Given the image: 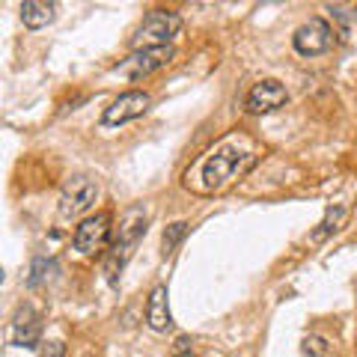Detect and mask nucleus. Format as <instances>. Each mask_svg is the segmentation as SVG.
<instances>
[{
    "label": "nucleus",
    "instance_id": "nucleus-1",
    "mask_svg": "<svg viewBox=\"0 0 357 357\" xmlns=\"http://www.w3.org/2000/svg\"><path fill=\"white\" fill-rule=\"evenodd\" d=\"M256 164L253 152L238 149L236 143H220L215 146L203 161L197 164L199 170V191L203 194H215L220 188H227L229 182H236L238 176H244Z\"/></svg>",
    "mask_w": 357,
    "mask_h": 357
},
{
    "label": "nucleus",
    "instance_id": "nucleus-2",
    "mask_svg": "<svg viewBox=\"0 0 357 357\" xmlns=\"http://www.w3.org/2000/svg\"><path fill=\"white\" fill-rule=\"evenodd\" d=\"M143 236H146V208L131 206L126 215L119 218V229H116V236L105 253V274H107L110 283H116L119 274L126 271V265L134 256V250H137Z\"/></svg>",
    "mask_w": 357,
    "mask_h": 357
},
{
    "label": "nucleus",
    "instance_id": "nucleus-3",
    "mask_svg": "<svg viewBox=\"0 0 357 357\" xmlns=\"http://www.w3.org/2000/svg\"><path fill=\"white\" fill-rule=\"evenodd\" d=\"M182 33V15L173 9H152L143 24L134 33V51L137 48H164Z\"/></svg>",
    "mask_w": 357,
    "mask_h": 357
},
{
    "label": "nucleus",
    "instance_id": "nucleus-4",
    "mask_svg": "<svg viewBox=\"0 0 357 357\" xmlns=\"http://www.w3.org/2000/svg\"><path fill=\"white\" fill-rule=\"evenodd\" d=\"M173 57H176L173 45H164V48H137L119 66H114V72L128 77V81H140V77H149L152 72H161L164 66H170Z\"/></svg>",
    "mask_w": 357,
    "mask_h": 357
},
{
    "label": "nucleus",
    "instance_id": "nucleus-5",
    "mask_svg": "<svg viewBox=\"0 0 357 357\" xmlns=\"http://www.w3.org/2000/svg\"><path fill=\"white\" fill-rule=\"evenodd\" d=\"M98 199V182L93 176H72L69 182L63 185V194H60V218L63 220H75L86 215L89 208L96 206Z\"/></svg>",
    "mask_w": 357,
    "mask_h": 357
},
{
    "label": "nucleus",
    "instance_id": "nucleus-6",
    "mask_svg": "<svg viewBox=\"0 0 357 357\" xmlns=\"http://www.w3.org/2000/svg\"><path fill=\"white\" fill-rule=\"evenodd\" d=\"M72 248L81 256H98L105 248H110V211H98L77 223Z\"/></svg>",
    "mask_w": 357,
    "mask_h": 357
},
{
    "label": "nucleus",
    "instance_id": "nucleus-7",
    "mask_svg": "<svg viewBox=\"0 0 357 357\" xmlns=\"http://www.w3.org/2000/svg\"><path fill=\"white\" fill-rule=\"evenodd\" d=\"M152 105V96L146 93V89H128V93L116 96L114 102H110V107H105L102 114V126L105 128H114V126H126V122L143 116Z\"/></svg>",
    "mask_w": 357,
    "mask_h": 357
},
{
    "label": "nucleus",
    "instance_id": "nucleus-8",
    "mask_svg": "<svg viewBox=\"0 0 357 357\" xmlns=\"http://www.w3.org/2000/svg\"><path fill=\"white\" fill-rule=\"evenodd\" d=\"M292 45L301 57H319V54H328L331 45H333V30L325 18H310L304 21L295 36H292Z\"/></svg>",
    "mask_w": 357,
    "mask_h": 357
},
{
    "label": "nucleus",
    "instance_id": "nucleus-9",
    "mask_svg": "<svg viewBox=\"0 0 357 357\" xmlns=\"http://www.w3.org/2000/svg\"><path fill=\"white\" fill-rule=\"evenodd\" d=\"M286 102H289L286 86L280 81H274V77H265V81L253 84L248 98H244V107H248V114L262 116V114H274V110H280Z\"/></svg>",
    "mask_w": 357,
    "mask_h": 357
},
{
    "label": "nucleus",
    "instance_id": "nucleus-10",
    "mask_svg": "<svg viewBox=\"0 0 357 357\" xmlns=\"http://www.w3.org/2000/svg\"><path fill=\"white\" fill-rule=\"evenodd\" d=\"M39 340H42V319L39 312L27 307H18L15 319H13V342L18 349H39Z\"/></svg>",
    "mask_w": 357,
    "mask_h": 357
},
{
    "label": "nucleus",
    "instance_id": "nucleus-11",
    "mask_svg": "<svg viewBox=\"0 0 357 357\" xmlns=\"http://www.w3.org/2000/svg\"><path fill=\"white\" fill-rule=\"evenodd\" d=\"M146 325L155 333H164L173 328V312H170V295H167V286L158 283L146 298Z\"/></svg>",
    "mask_w": 357,
    "mask_h": 357
},
{
    "label": "nucleus",
    "instance_id": "nucleus-12",
    "mask_svg": "<svg viewBox=\"0 0 357 357\" xmlns=\"http://www.w3.org/2000/svg\"><path fill=\"white\" fill-rule=\"evenodd\" d=\"M54 15H57V3H54V0H24V3H21V21H24V27H30V30L51 24Z\"/></svg>",
    "mask_w": 357,
    "mask_h": 357
},
{
    "label": "nucleus",
    "instance_id": "nucleus-13",
    "mask_svg": "<svg viewBox=\"0 0 357 357\" xmlns=\"http://www.w3.org/2000/svg\"><path fill=\"white\" fill-rule=\"evenodd\" d=\"M345 215H349V208H345V206H331V208L325 211V218H321V223L310 232V244H321L325 238H331L333 232H337V229L342 227Z\"/></svg>",
    "mask_w": 357,
    "mask_h": 357
},
{
    "label": "nucleus",
    "instance_id": "nucleus-14",
    "mask_svg": "<svg viewBox=\"0 0 357 357\" xmlns=\"http://www.w3.org/2000/svg\"><path fill=\"white\" fill-rule=\"evenodd\" d=\"M54 271V262L39 256V259H33L30 265V274H27V289H39L45 280H48V274Z\"/></svg>",
    "mask_w": 357,
    "mask_h": 357
},
{
    "label": "nucleus",
    "instance_id": "nucleus-15",
    "mask_svg": "<svg viewBox=\"0 0 357 357\" xmlns=\"http://www.w3.org/2000/svg\"><path fill=\"white\" fill-rule=\"evenodd\" d=\"M304 354L307 357H331V342L325 337H319V333H310V337H304Z\"/></svg>",
    "mask_w": 357,
    "mask_h": 357
},
{
    "label": "nucleus",
    "instance_id": "nucleus-16",
    "mask_svg": "<svg viewBox=\"0 0 357 357\" xmlns=\"http://www.w3.org/2000/svg\"><path fill=\"white\" fill-rule=\"evenodd\" d=\"M185 232H188V223H182V220L170 223V227L164 229V253H173V250H176V244L185 238Z\"/></svg>",
    "mask_w": 357,
    "mask_h": 357
},
{
    "label": "nucleus",
    "instance_id": "nucleus-17",
    "mask_svg": "<svg viewBox=\"0 0 357 357\" xmlns=\"http://www.w3.org/2000/svg\"><path fill=\"white\" fill-rule=\"evenodd\" d=\"M331 15L340 21V39H349V33H351V9L331 6Z\"/></svg>",
    "mask_w": 357,
    "mask_h": 357
},
{
    "label": "nucleus",
    "instance_id": "nucleus-18",
    "mask_svg": "<svg viewBox=\"0 0 357 357\" xmlns=\"http://www.w3.org/2000/svg\"><path fill=\"white\" fill-rule=\"evenodd\" d=\"M42 357H66V345H63L60 340L42 342Z\"/></svg>",
    "mask_w": 357,
    "mask_h": 357
},
{
    "label": "nucleus",
    "instance_id": "nucleus-19",
    "mask_svg": "<svg viewBox=\"0 0 357 357\" xmlns=\"http://www.w3.org/2000/svg\"><path fill=\"white\" fill-rule=\"evenodd\" d=\"M173 357H203V354H197V351L191 349V351H178V354H173ZM208 357H211V354H208Z\"/></svg>",
    "mask_w": 357,
    "mask_h": 357
}]
</instances>
